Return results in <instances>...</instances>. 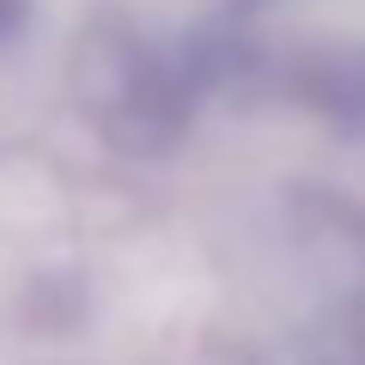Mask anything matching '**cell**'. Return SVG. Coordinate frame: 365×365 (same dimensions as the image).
Instances as JSON below:
<instances>
[{
	"instance_id": "obj_2",
	"label": "cell",
	"mask_w": 365,
	"mask_h": 365,
	"mask_svg": "<svg viewBox=\"0 0 365 365\" xmlns=\"http://www.w3.org/2000/svg\"><path fill=\"white\" fill-rule=\"evenodd\" d=\"M13 25H19V0H0V37H6Z\"/></svg>"
},
{
	"instance_id": "obj_1",
	"label": "cell",
	"mask_w": 365,
	"mask_h": 365,
	"mask_svg": "<svg viewBox=\"0 0 365 365\" xmlns=\"http://www.w3.org/2000/svg\"><path fill=\"white\" fill-rule=\"evenodd\" d=\"M73 98L122 153H158L195 116V73L170 43L128 19H98L73 43Z\"/></svg>"
}]
</instances>
